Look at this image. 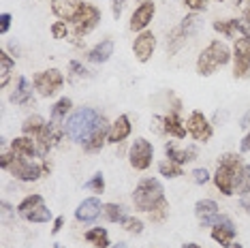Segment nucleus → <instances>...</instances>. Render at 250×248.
Instances as JSON below:
<instances>
[{"instance_id": "4c0bfd02", "label": "nucleus", "mask_w": 250, "mask_h": 248, "mask_svg": "<svg viewBox=\"0 0 250 248\" xmlns=\"http://www.w3.org/2000/svg\"><path fill=\"white\" fill-rule=\"evenodd\" d=\"M69 71H71L73 77H90V71L83 64H79L77 60H71L69 62Z\"/></svg>"}, {"instance_id": "473e14b6", "label": "nucleus", "mask_w": 250, "mask_h": 248, "mask_svg": "<svg viewBox=\"0 0 250 248\" xmlns=\"http://www.w3.org/2000/svg\"><path fill=\"white\" fill-rule=\"evenodd\" d=\"M39 204H43V197H41V195H28L26 199H21V201H20V206H18V214L21 216V214L30 212L32 207H37Z\"/></svg>"}, {"instance_id": "de8ad7c7", "label": "nucleus", "mask_w": 250, "mask_h": 248, "mask_svg": "<svg viewBox=\"0 0 250 248\" xmlns=\"http://www.w3.org/2000/svg\"><path fill=\"white\" fill-rule=\"evenodd\" d=\"M240 206H242V210H244V212H246V214H250V193L242 195V199H240Z\"/></svg>"}, {"instance_id": "ea45409f", "label": "nucleus", "mask_w": 250, "mask_h": 248, "mask_svg": "<svg viewBox=\"0 0 250 248\" xmlns=\"http://www.w3.org/2000/svg\"><path fill=\"white\" fill-rule=\"evenodd\" d=\"M167 212H169V204L156 207L154 212H150V221H152V223H163L165 216H167Z\"/></svg>"}, {"instance_id": "680f3d73", "label": "nucleus", "mask_w": 250, "mask_h": 248, "mask_svg": "<svg viewBox=\"0 0 250 248\" xmlns=\"http://www.w3.org/2000/svg\"><path fill=\"white\" fill-rule=\"evenodd\" d=\"M218 2H220V0H218Z\"/></svg>"}, {"instance_id": "58836bf2", "label": "nucleus", "mask_w": 250, "mask_h": 248, "mask_svg": "<svg viewBox=\"0 0 250 248\" xmlns=\"http://www.w3.org/2000/svg\"><path fill=\"white\" fill-rule=\"evenodd\" d=\"M52 35L54 39H66V35H69V28H66V21H54L52 24Z\"/></svg>"}, {"instance_id": "6e6d98bb", "label": "nucleus", "mask_w": 250, "mask_h": 248, "mask_svg": "<svg viewBox=\"0 0 250 248\" xmlns=\"http://www.w3.org/2000/svg\"><path fill=\"white\" fill-rule=\"evenodd\" d=\"M111 248H128V246H126V244H122V242H118V244H113Z\"/></svg>"}, {"instance_id": "4be33fe9", "label": "nucleus", "mask_w": 250, "mask_h": 248, "mask_svg": "<svg viewBox=\"0 0 250 248\" xmlns=\"http://www.w3.org/2000/svg\"><path fill=\"white\" fill-rule=\"evenodd\" d=\"M113 56V41L111 39H105V41L96 43L92 49L88 52V60L94 62V64H103Z\"/></svg>"}, {"instance_id": "052dcab7", "label": "nucleus", "mask_w": 250, "mask_h": 248, "mask_svg": "<svg viewBox=\"0 0 250 248\" xmlns=\"http://www.w3.org/2000/svg\"><path fill=\"white\" fill-rule=\"evenodd\" d=\"M141 2H144V0H141Z\"/></svg>"}, {"instance_id": "13d9d810", "label": "nucleus", "mask_w": 250, "mask_h": 248, "mask_svg": "<svg viewBox=\"0 0 250 248\" xmlns=\"http://www.w3.org/2000/svg\"><path fill=\"white\" fill-rule=\"evenodd\" d=\"M233 248H244L242 244H233Z\"/></svg>"}, {"instance_id": "37998d69", "label": "nucleus", "mask_w": 250, "mask_h": 248, "mask_svg": "<svg viewBox=\"0 0 250 248\" xmlns=\"http://www.w3.org/2000/svg\"><path fill=\"white\" fill-rule=\"evenodd\" d=\"M233 26H235V32H240L244 39H250V24L242 20H233Z\"/></svg>"}, {"instance_id": "6ab92c4d", "label": "nucleus", "mask_w": 250, "mask_h": 248, "mask_svg": "<svg viewBox=\"0 0 250 248\" xmlns=\"http://www.w3.org/2000/svg\"><path fill=\"white\" fill-rule=\"evenodd\" d=\"M79 7H82V0H54L52 2L54 15H58L62 21H73Z\"/></svg>"}, {"instance_id": "cd10ccee", "label": "nucleus", "mask_w": 250, "mask_h": 248, "mask_svg": "<svg viewBox=\"0 0 250 248\" xmlns=\"http://www.w3.org/2000/svg\"><path fill=\"white\" fill-rule=\"evenodd\" d=\"M21 218H26L28 223H49V218H52V212L45 207V204H39L37 207H32L30 212L21 214Z\"/></svg>"}, {"instance_id": "72a5a7b5", "label": "nucleus", "mask_w": 250, "mask_h": 248, "mask_svg": "<svg viewBox=\"0 0 250 248\" xmlns=\"http://www.w3.org/2000/svg\"><path fill=\"white\" fill-rule=\"evenodd\" d=\"M86 188L88 190H94V193H105V178H103V173H94L92 178L86 182Z\"/></svg>"}, {"instance_id": "a211bd4d", "label": "nucleus", "mask_w": 250, "mask_h": 248, "mask_svg": "<svg viewBox=\"0 0 250 248\" xmlns=\"http://www.w3.org/2000/svg\"><path fill=\"white\" fill-rule=\"evenodd\" d=\"M11 150L20 156H26V159H35L39 156V144L35 137H28V135H21V137H15L11 142Z\"/></svg>"}, {"instance_id": "ddd939ff", "label": "nucleus", "mask_w": 250, "mask_h": 248, "mask_svg": "<svg viewBox=\"0 0 250 248\" xmlns=\"http://www.w3.org/2000/svg\"><path fill=\"white\" fill-rule=\"evenodd\" d=\"M154 49H156V37L147 30L139 32L137 39H135V43H133L135 58H137L139 62H147L152 58V54H154Z\"/></svg>"}, {"instance_id": "4468645a", "label": "nucleus", "mask_w": 250, "mask_h": 248, "mask_svg": "<svg viewBox=\"0 0 250 248\" xmlns=\"http://www.w3.org/2000/svg\"><path fill=\"white\" fill-rule=\"evenodd\" d=\"M103 204H101L99 197H88V199H83L82 204L77 206L75 210V218L79 223H94L96 218L101 216V212H103Z\"/></svg>"}, {"instance_id": "6e6552de", "label": "nucleus", "mask_w": 250, "mask_h": 248, "mask_svg": "<svg viewBox=\"0 0 250 248\" xmlns=\"http://www.w3.org/2000/svg\"><path fill=\"white\" fill-rule=\"evenodd\" d=\"M233 75H235V80H246L250 75V39H235V45H233Z\"/></svg>"}, {"instance_id": "4d7b16f0", "label": "nucleus", "mask_w": 250, "mask_h": 248, "mask_svg": "<svg viewBox=\"0 0 250 248\" xmlns=\"http://www.w3.org/2000/svg\"><path fill=\"white\" fill-rule=\"evenodd\" d=\"M233 2H235V4H242V2H244V0H233Z\"/></svg>"}, {"instance_id": "f03ea898", "label": "nucleus", "mask_w": 250, "mask_h": 248, "mask_svg": "<svg viewBox=\"0 0 250 248\" xmlns=\"http://www.w3.org/2000/svg\"><path fill=\"white\" fill-rule=\"evenodd\" d=\"M103 120V114H99L92 107H82V109L73 111L64 122V131L66 137L73 139L77 144H86L92 133L96 131V126Z\"/></svg>"}, {"instance_id": "5fc2aeb1", "label": "nucleus", "mask_w": 250, "mask_h": 248, "mask_svg": "<svg viewBox=\"0 0 250 248\" xmlns=\"http://www.w3.org/2000/svg\"><path fill=\"white\" fill-rule=\"evenodd\" d=\"M182 248H201V246H199V244H192V242H188V244H184Z\"/></svg>"}, {"instance_id": "20e7f679", "label": "nucleus", "mask_w": 250, "mask_h": 248, "mask_svg": "<svg viewBox=\"0 0 250 248\" xmlns=\"http://www.w3.org/2000/svg\"><path fill=\"white\" fill-rule=\"evenodd\" d=\"M231 58H233V56H231V49L227 47V43L212 41L201 54H199V58H197V73L201 77H209L216 69H218V66H225Z\"/></svg>"}, {"instance_id": "c756f323", "label": "nucleus", "mask_w": 250, "mask_h": 248, "mask_svg": "<svg viewBox=\"0 0 250 248\" xmlns=\"http://www.w3.org/2000/svg\"><path fill=\"white\" fill-rule=\"evenodd\" d=\"M103 212H105V216H107V221H109V223H120L122 225L128 218L126 212H124V207L118 206V204H105Z\"/></svg>"}, {"instance_id": "f8f14e48", "label": "nucleus", "mask_w": 250, "mask_h": 248, "mask_svg": "<svg viewBox=\"0 0 250 248\" xmlns=\"http://www.w3.org/2000/svg\"><path fill=\"white\" fill-rule=\"evenodd\" d=\"M154 13H156L154 2H152V0H144V2L135 9L133 18H130V30L133 32H144L146 26L152 21V18H154Z\"/></svg>"}, {"instance_id": "3c124183", "label": "nucleus", "mask_w": 250, "mask_h": 248, "mask_svg": "<svg viewBox=\"0 0 250 248\" xmlns=\"http://www.w3.org/2000/svg\"><path fill=\"white\" fill-rule=\"evenodd\" d=\"M242 152H248L250 154V131L246 133V137L242 139Z\"/></svg>"}, {"instance_id": "412c9836", "label": "nucleus", "mask_w": 250, "mask_h": 248, "mask_svg": "<svg viewBox=\"0 0 250 248\" xmlns=\"http://www.w3.org/2000/svg\"><path fill=\"white\" fill-rule=\"evenodd\" d=\"M163 131L169 133L175 139H184L186 133H188L186 131V126L180 120V111H171V114H167L163 118Z\"/></svg>"}, {"instance_id": "864d4df0", "label": "nucleus", "mask_w": 250, "mask_h": 248, "mask_svg": "<svg viewBox=\"0 0 250 248\" xmlns=\"http://www.w3.org/2000/svg\"><path fill=\"white\" fill-rule=\"evenodd\" d=\"M9 49H11V52H13L15 56L20 54V47H18V45H15V41H11V43H9Z\"/></svg>"}, {"instance_id": "8fccbe9b", "label": "nucleus", "mask_w": 250, "mask_h": 248, "mask_svg": "<svg viewBox=\"0 0 250 248\" xmlns=\"http://www.w3.org/2000/svg\"><path fill=\"white\" fill-rule=\"evenodd\" d=\"M240 126H242V128H250V109H248L246 114L242 116V120H240Z\"/></svg>"}, {"instance_id": "9b49d317", "label": "nucleus", "mask_w": 250, "mask_h": 248, "mask_svg": "<svg viewBox=\"0 0 250 248\" xmlns=\"http://www.w3.org/2000/svg\"><path fill=\"white\" fill-rule=\"evenodd\" d=\"M235 223L231 221L229 216H225V214H218V218H216L214 227H212V240L218 242L220 246L229 248L233 246V238H235Z\"/></svg>"}, {"instance_id": "7c9ffc66", "label": "nucleus", "mask_w": 250, "mask_h": 248, "mask_svg": "<svg viewBox=\"0 0 250 248\" xmlns=\"http://www.w3.org/2000/svg\"><path fill=\"white\" fill-rule=\"evenodd\" d=\"M199 26H201V18H199V13H190V15H186V18L180 21V28H182V30H184L188 37L197 35Z\"/></svg>"}, {"instance_id": "423d86ee", "label": "nucleus", "mask_w": 250, "mask_h": 248, "mask_svg": "<svg viewBox=\"0 0 250 248\" xmlns=\"http://www.w3.org/2000/svg\"><path fill=\"white\" fill-rule=\"evenodd\" d=\"M32 83H35V90L41 94V97L49 99L62 90V86H64V77H62V73L58 69H49V71L37 73Z\"/></svg>"}, {"instance_id": "b1692460", "label": "nucleus", "mask_w": 250, "mask_h": 248, "mask_svg": "<svg viewBox=\"0 0 250 248\" xmlns=\"http://www.w3.org/2000/svg\"><path fill=\"white\" fill-rule=\"evenodd\" d=\"M188 41V35H186L184 30H182L180 26H175L171 32H169V39H167V52L169 56H173V54H178L182 47H184V43Z\"/></svg>"}, {"instance_id": "bf43d9fd", "label": "nucleus", "mask_w": 250, "mask_h": 248, "mask_svg": "<svg viewBox=\"0 0 250 248\" xmlns=\"http://www.w3.org/2000/svg\"><path fill=\"white\" fill-rule=\"evenodd\" d=\"M56 248H62V246H58V244H56Z\"/></svg>"}, {"instance_id": "aec40b11", "label": "nucleus", "mask_w": 250, "mask_h": 248, "mask_svg": "<svg viewBox=\"0 0 250 248\" xmlns=\"http://www.w3.org/2000/svg\"><path fill=\"white\" fill-rule=\"evenodd\" d=\"M130 118L126 114L118 116L116 120L111 122V128H109V144H120L130 135Z\"/></svg>"}, {"instance_id": "79ce46f5", "label": "nucleus", "mask_w": 250, "mask_h": 248, "mask_svg": "<svg viewBox=\"0 0 250 248\" xmlns=\"http://www.w3.org/2000/svg\"><path fill=\"white\" fill-rule=\"evenodd\" d=\"M192 180H195L197 184H206L208 180H209V171H208L206 167H199V169L192 171Z\"/></svg>"}, {"instance_id": "49530a36", "label": "nucleus", "mask_w": 250, "mask_h": 248, "mask_svg": "<svg viewBox=\"0 0 250 248\" xmlns=\"http://www.w3.org/2000/svg\"><path fill=\"white\" fill-rule=\"evenodd\" d=\"M124 2H126V0H111V13H113V18H116V20H120Z\"/></svg>"}, {"instance_id": "2eb2a0df", "label": "nucleus", "mask_w": 250, "mask_h": 248, "mask_svg": "<svg viewBox=\"0 0 250 248\" xmlns=\"http://www.w3.org/2000/svg\"><path fill=\"white\" fill-rule=\"evenodd\" d=\"M195 216L201 227H214L218 218V204L214 199H199L195 204Z\"/></svg>"}, {"instance_id": "09e8293b", "label": "nucleus", "mask_w": 250, "mask_h": 248, "mask_svg": "<svg viewBox=\"0 0 250 248\" xmlns=\"http://www.w3.org/2000/svg\"><path fill=\"white\" fill-rule=\"evenodd\" d=\"M62 227H64V218H62V216H58V218H56V221H54V227H52V233L56 235V233H60V229Z\"/></svg>"}, {"instance_id": "c85d7f7f", "label": "nucleus", "mask_w": 250, "mask_h": 248, "mask_svg": "<svg viewBox=\"0 0 250 248\" xmlns=\"http://www.w3.org/2000/svg\"><path fill=\"white\" fill-rule=\"evenodd\" d=\"M71 107H73V101L66 99V97H62L58 103L52 107V122H58V124H60V122L66 118V114L71 111Z\"/></svg>"}, {"instance_id": "393cba45", "label": "nucleus", "mask_w": 250, "mask_h": 248, "mask_svg": "<svg viewBox=\"0 0 250 248\" xmlns=\"http://www.w3.org/2000/svg\"><path fill=\"white\" fill-rule=\"evenodd\" d=\"M86 242L88 244H92L96 248H109V233H107V229L103 227H92L86 231Z\"/></svg>"}, {"instance_id": "dca6fc26", "label": "nucleus", "mask_w": 250, "mask_h": 248, "mask_svg": "<svg viewBox=\"0 0 250 248\" xmlns=\"http://www.w3.org/2000/svg\"><path fill=\"white\" fill-rule=\"evenodd\" d=\"M109 128H111V124L107 122V118L103 116V120H101V124L96 126V131L92 133V137L83 144V150H86V152H96V150L103 148V145L109 142Z\"/></svg>"}, {"instance_id": "bb28decb", "label": "nucleus", "mask_w": 250, "mask_h": 248, "mask_svg": "<svg viewBox=\"0 0 250 248\" xmlns=\"http://www.w3.org/2000/svg\"><path fill=\"white\" fill-rule=\"evenodd\" d=\"M13 66H15V60L11 58L4 49H0V88H4L9 83V77H11V73H13Z\"/></svg>"}, {"instance_id": "9d476101", "label": "nucleus", "mask_w": 250, "mask_h": 248, "mask_svg": "<svg viewBox=\"0 0 250 248\" xmlns=\"http://www.w3.org/2000/svg\"><path fill=\"white\" fill-rule=\"evenodd\" d=\"M186 131H188V135L195 139V142L206 144V142L212 139L214 128H212L209 120L201 114V111H192V114L188 116V120H186Z\"/></svg>"}, {"instance_id": "a878e982", "label": "nucleus", "mask_w": 250, "mask_h": 248, "mask_svg": "<svg viewBox=\"0 0 250 248\" xmlns=\"http://www.w3.org/2000/svg\"><path fill=\"white\" fill-rule=\"evenodd\" d=\"M45 126H47V122H45L41 116H28L24 124H21V133L28 135V137H39Z\"/></svg>"}, {"instance_id": "a18cd8bd", "label": "nucleus", "mask_w": 250, "mask_h": 248, "mask_svg": "<svg viewBox=\"0 0 250 248\" xmlns=\"http://www.w3.org/2000/svg\"><path fill=\"white\" fill-rule=\"evenodd\" d=\"M13 159H15V152L13 150H11V152H2V156H0V167L9 169L11 163H13Z\"/></svg>"}, {"instance_id": "2f4dec72", "label": "nucleus", "mask_w": 250, "mask_h": 248, "mask_svg": "<svg viewBox=\"0 0 250 248\" xmlns=\"http://www.w3.org/2000/svg\"><path fill=\"white\" fill-rule=\"evenodd\" d=\"M158 171H161V176L165 178H180L182 173V165H178V163H173V161H163V163H158Z\"/></svg>"}, {"instance_id": "603ef678", "label": "nucleus", "mask_w": 250, "mask_h": 248, "mask_svg": "<svg viewBox=\"0 0 250 248\" xmlns=\"http://www.w3.org/2000/svg\"><path fill=\"white\" fill-rule=\"evenodd\" d=\"M244 20H246L248 24H250V0H248L246 7H244Z\"/></svg>"}, {"instance_id": "1a4fd4ad", "label": "nucleus", "mask_w": 250, "mask_h": 248, "mask_svg": "<svg viewBox=\"0 0 250 248\" xmlns=\"http://www.w3.org/2000/svg\"><path fill=\"white\" fill-rule=\"evenodd\" d=\"M152 159H154V148H152V144L144 137H137L128 150L130 167L137 169V171H146V169L152 165Z\"/></svg>"}, {"instance_id": "7ed1b4c3", "label": "nucleus", "mask_w": 250, "mask_h": 248, "mask_svg": "<svg viewBox=\"0 0 250 248\" xmlns=\"http://www.w3.org/2000/svg\"><path fill=\"white\" fill-rule=\"evenodd\" d=\"M133 204L137 210L141 212H154L156 207H161L167 204L165 199V188L163 184L158 182L156 178H144L141 182L135 186V193H133Z\"/></svg>"}, {"instance_id": "a19ab883", "label": "nucleus", "mask_w": 250, "mask_h": 248, "mask_svg": "<svg viewBox=\"0 0 250 248\" xmlns=\"http://www.w3.org/2000/svg\"><path fill=\"white\" fill-rule=\"evenodd\" d=\"M184 4L192 11V13H199V11L208 9V0H184Z\"/></svg>"}, {"instance_id": "f3484780", "label": "nucleus", "mask_w": 250, "mask_h": 248, "mask_svg": "<svg viewBox=\"0 0 250 248\" xmlns=\"http://www.w3.org/2000/svg\"><path fill=\"white\" fill-rule=\"evenodd\" d=\"M165 154H167V159L169 161H173V163H178V165H184V163H190V161H195L197 159V145H188V148H175V144L173 142H169V144H165Z\"/></svg>"}, {"instance_id": "c9c22d12", "label": "nucleus", "mask_w": 250, "mask_h": 248, "mask_svg": "<svg viewBox=\"0 0 250 248\" xmlns=\"http://www.w3.org/2000/svg\"><path fill=\"white\" fill-rule=\"evenodd\" d=\"M122 227L128 231V233H135V235H139L141 231H144V223L139 221V218H135V216H128L126 221L122 223Z\"/></svg>"}, {"instance_id": "e433bc0d", "label": "nucleus", "mask_w": 250, "mask_h": 248, "mask_svg": "<svg viewBox=\"0 0 250 248\" xmlns=\"http://www.w3.org/2000/svg\"><path fill=\"white\" fill-rule=\"evenodd\" d=\"M237 193H240V195L250 193V163H248V165H244V176H242L240 186H237Z\"/></svg>"}, {"instance_id": "39448f33", "label": "nucleus", "mask_w": 250, "mask_h": 248, "mask_svg": "<svg viewBox=\"0 0 250 248\" xmlns=\"http://www.w3.org/2000/svg\"><path fill=\"white\" fill-rule=\"evenodd\" d=\"M99 21H101V11L96 9L94 4H90V2H82L77 15L71 21L73 24V35H75V39H82V37L90 35V32L99 26Z\"/></svg>"}, {"instance_id": "0eeeda50", "label": "nucleus", "mask_w": 250, "mask_h": 248, "mask_svg": "<svg viewBox=\"0 0 250 248\" xmlns=\"http://www.w3.org/2000/svg\"><path fill=\"white\" fill-rule=\"evenodd\" d=\"M7 171L11 173V176H15L18 180H21V182H37L39 178L43 176V163L39 165V163L26 159V156H20L15 154L13 163H11V167L7 169Z\"/></svg>"}, {"instance_id": "5701e85b", "label": "nucleus", "mask_w": 250, "mask_h": 248, "mask_svg": "<svg viewBox=\"0 0 250 248\" xmlns=\"http://www.w3.org/2000/svg\"><path fill=\"white\" fill-rule=\"evenodd\" d=\"M32 86H35V83H30L26 77H20L18 86H15L13 94H11V103L13 105H28L32 101Z\"/></svg>"}, {"instance_id": "c03bdc74", "label": "nucleus", "mask_w": 250, "mask_h": 248, "mask_svg": "<svg viewBox=\"0 0 250 248\" xmlns=\"http://www.w3.org/2000/svg\"><path fill=\"white\" fill-rule=\"evenodd\" d=\"M11 28V13H0V35H7Z\"/></svg>"}, {"instance_id": "f704fd0d", "label": "nucleus", "mask_w": 250, "mask_h": 248, "mask_svg": "<svg viewBox=\"0 0 250 248\" xmlns=\"http://www.w3.org/2000/svg\"><path fill=\"white\" fill-rule=\"evenodd\" d=\"M214 30L216 32H220V35H225V37H235L237 32H235V26H233V20H227V21H214Z\"/></svg>"}, {"instance_id": "f257e3e1", "label": "nucleus", "mask_w": 250, "mask_h": 248, "mask_svg": "<svg viewBox=\"0 0 250 248\" xmlns=\"http://www.w3.org/2000/svg\"><path fill=\"white\" fill-rule=\"evenodd\" d=\"M244 176V161L240 154H223L218 159V169L214 173V184L225 197H231L237 190Z\"/></svg>"}]
</instances>
